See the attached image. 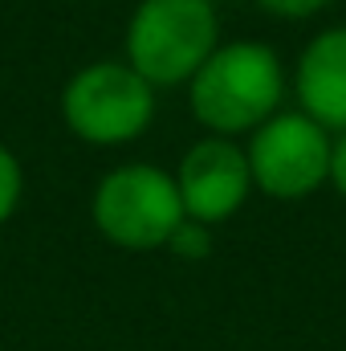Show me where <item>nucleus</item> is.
Returning <instances> with one entry per match:
<instances>
[{"mask_svg":"<svg viewBox=\"0 0 346 351\" xmlns=\"http://www.w3.org/2000/svg\"><path fill=\"white\" fill-rule=\"evenodd\" d=\"M285 94L281 58L261 41L216 45L212 58L191 78V110L212 135L257 131L265 119L277 114Z\"/></svg>","mask_w":346,"mask_h":351,"instance_id":"f257e3e1","label":"nucleus"},{"mask_svg":"<svg viewBox=\"0 0 346 351\" xmlns=\"http://www.w3.org/2000/svg\"><path fill=\"white\" fill-rule=\"evenodd\" d=\"M216 49L212 0H143L127 29V62L151 82H191Z\"/></svg>","mask_w":346,"mask_h":351,"instance_id":"f03ea898","label":"nucleus"},{"mask_svg":"<svg viewBox=\"0 0 346 351\" xmlns=\"http://www.w3.org/2000/svg\"><path fill=\"white\" fill-rule=\"evenodd\" d=\"M183 221L175 176L151 164L114 168L94 192V225L122 250H159Z\"/></svg>","mask_w":346,"mask_h":351,"instance_id":"7ed1b4c3","label":"nucleus"},{"mask_svg":"<svg viewBox=\"0 0 346 351\" xmlns=\"http://www.w3.org/2000/svg\"><path fill=\"white\" fill-rule=\"evenodd\" d=\"M66 123L86 143L139 139L155 119V86L131 62H94L62 94Z\"/></svg>","mask_w":346,"mask_h":351,"instance_id":"20e7f679","label":"nucleus"},{"mask_svg":"<svg viewBox=\"0 0 346 351\" xmlns=\"http://www.w3.org/2000/svg\"><path fill=\"white\" fill-rule=\"evenodd\" d=\"M245 156H249L253 188H261L273 200H302L330 180L334 139L310 114L289 110L261 123Z\"/></svg>","mask_w":346,"mask_h":351,"instance_id":"39448f33","label":"nucleus"},{"mask_svg":"<svg viewBox=\"0 0 346 351\" xmlns=\"http://www.w3.org/2000/svg\"><path fill=\"white\" fill-rule=\"evenodd\" d=\"M179 200H183V213L200 225H216V221H228L245 196L253 192V172H249V156L228 143L224 135H212V139H200L183 164H179Z\"/></svg>","mask_w":346,"mask_h":351,"instance_id":"423d86ee","label":"nucleus"},{"mask_svg":"<svg viewBox=\"0 0 346 351\" xmlns=\"http://www.w3.org/2000/svg\"><path fill=\"white\" fill-rule=\"evenodd\" d=\"M297 102L326 131H346V25L318 33L297 62Z\"/></svg>","mask_w":346,"mask_h":351,"instance_id":"0eeeda50","label":"nucleus"},{"mask_svg":"<svg viewBox=\"0 0 346 351\" xmlns=\"http://www.w3.org/2000/svg\"><path fill=\"white\" fill-rule=\"evenodd\" d=\"M168 250H172L175 258H183V262H200V258L212 254V233H208V225H200V221L187 217V221L172 233Z\"/></svg>","mask_w":346,"mask_h":351,"instance_id":"6e6552de","label":"nucleus"},{"mask_svg":"<svg viewBox=\"0 0 346 351\" xmlns=\"http://www.w3.org/2000/svg\"><path fill=\"white\" fill-rule=\"evenodd\" d=\"M16 200H21V164H16V156L0 143V225L12 217Z\"/></svg>","mask_w":346,"mask_h":351,"instance_id":"1a4fd4ad","label":"nucleus"},{"mask_svg":"<svg viewBox=\"0 0 346 351\" xmlns=\"http://www.w3.org/2000/svg\"><path fill=\"white\" fill-rule=\"evenodd\" d=\"M265 12H273V16H289V21H302V16H314V12H322L326 4H334V0H257Z\"/></svg>","mask_w":346,"mask_h":351,"instance_id":"9d476101","label":"nucleus"},{"mask_svg":"<svg viewBox=\"0 0 346 351\" xmlns=\"http://www.w3.org/2000/svg\"><path fill=\"white\" fill-rule=\"evenodd\" d=\"M330 184L343 192V200H346V131L334 139V160H330Z\"/></svg>","mask_w":346,"mask_h":351,"instance_id":"9b49d317","label":"nucleus"}]
</instances>
